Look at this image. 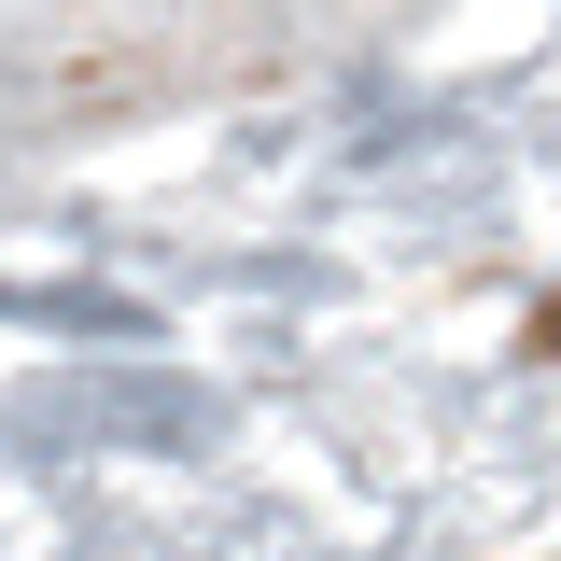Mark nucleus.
<instances>
[{
	"label": "nucleus",
	"instance_id": "nucleus-1",
	"mask_svg": "<svg viewBox=\"0 0 561 561\" xmlns=\"http://www.w3.org/2000/svg\"><path fill=\"white\" fill-rule=\"evenodd\" d=\"M534 337H548V351H561V295H548V309H534Z\"/></svg>",
	"mask_w": 561,
	"mask_h": 561
}]
</instances>
